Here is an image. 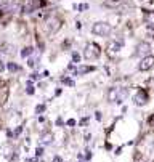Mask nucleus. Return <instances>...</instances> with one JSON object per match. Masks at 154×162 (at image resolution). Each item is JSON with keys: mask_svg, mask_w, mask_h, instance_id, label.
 <instances>
[{"mask_svg": "<svg viewBox=\"0 0 154 162\" xmlns=\"http://www.w3.org/2000/svg\"><path fill=\"white\" fill-rule=\"evenodd\" d=\"M128 96V88H122V87H111L108 90V98L109 103H122L125 98Z\"/></svg>", "mask_w": 154, "mask_h": 162, "instance_id": "f257e3e1", "label": "nucleus"}, {"mask_svg": "<svg viewBox=\"0 0 154 162\" xmlns=\"http://www.w3.org/2000/svg\"><path fill=\"white\" fill-rule=\"evenodd\" d=\"M101 55V47L95 42H90L85 45V50H84V58L87 61H93V60H98Z\"/></svg>", "mask_w": 154, "mask_h": 162, "instance_id": "f03ea898", "label": "nucleus"}, {"mask_svg": "<svg viewBox=\"0 0 154 162\" xmlns=\"http://www.w3.org/2000/svg\"><path fill=\"white\" fill-rule=\"evenodd\" d=\"M61 26H63V21H61L58 16H50V18H47V21L43 23V29H45V32L50 34V36L56 34L58 31L61 29Z\"/></svg>", "mask_w": 154, "mask_h": 162, "instance_id": "7ed1b4c3", "label": "nucleus"}, {"mask_svg": "<svg viewBox=\"0 0 154 162\" xmlns=\"http://www.w3.org/2000/svg\"><path fill=\"white\" fill-rule=\"evenodd\" d=\"M111 31H112L111 24L106 23V21H98L92 26V32H93L95 36H100V37H108L109 34H111Z\"/></svg>", "mask_w": 154, "mask_h": 162, "instance_id": "20e7f679", "label": "nucleus"}, {"mask_svg": "<svg viewBox=\"0 0 154 162\" xmlns=\"http://www.w3.org/2000/svg\"><path fill=\"white\" fill-rule=\"evenodd\" d=\"M122 47H124V42H122V40H111V42L108 43V47H106V53H108V56L114 58L116 55L121 53Z\"/></svg>", "mask_w": 154, "mask_h": 162, "instance_id": "39448f33", "label": "nucleus"}, {"mask_svg": "<svg viewBox=\"0 0 154 162\" xmlns=\"http://www.w3.org/2000/svg\"><path fill=\"white\" fill-rule=\"evenodd\" d=\"M148 101H149V95L145 88H140V90L135 93V96H133V103H135L136 106H145Z\"/></svg>", "mask_w": 154, "mask_h": 162, "instance_id": "423d86ee", "label": "nucleus"}, {"mask_svg": "<svg viewBox=\"0 0 154 162\" xmlns=\"http://www.w3.org/2000/svg\"><path fill=\"white\" fill-rule=\"evenodd\" d=\"M154 68V56L153 55H148V56H145V58H141V61H140V64H138V69L140 71H149V69H153Z\"/></svg>", "mask_w": 154, "mask_h": 162, "instance_id": "0eeeda50", "label": "nucleus"}, {"mask_svg": "<svg viewBox=\"0 0 154 162\" xmlns=\"http://www.w3.org/2000/svg\"><path fill=\"white\" fill-rule=\"evenodd\" d=\"M149 51H151V45H149L148 42H140L138 45H136L135 55H136V56L145 58V56H148V55H149Z\"/></svg>", "mask_w": 154, "mask_h": 162, "instance_id": "6e6552de", "label": "nucleus"}, {"mask_svg": "<svg viewBox=\"0 0 154 162\" xmlns=\"http://www.w3.org/2000/svg\"><path fill=\"white\" fill-rule=\"evenodd\" d=\"M95 71L93 66H79L74 69V75H82V74H87V72H92Z\"/></svg>", "mask_w": 154, "mask_h": 162, "instance_id": "1a4fd4ad", "label": "nucleus"}, {"mask_svg": "<svg viewBox=\"0 0 154 162\" xmlns=\"http://www.w3.org/2000/svg\"><path fill=\"white\" fill-rule=\"evenodd\" d=\"M143 19H145L146 24H149V26H154V10H151V11H145V16H143Z\"/></svg>", "mask_w": 154, "mask_h": 162, "instance_id": "9d476101", "label": "nucleus"}, {"mask_svg": "<svg viewBox=\"0 0 154 162\" xmlns=\"http://www.w3.org/2000/svg\"><path fill=\"white\" fill-rule=\"evenodd\" d=\"M40 143L42 144H51L53 143V133H50V132L43 133L42 138H40Z\"/></svg>", "mask_w": 154, "mask_h": 162, "instance_id": "9b49d317", "label": "nucleus"}, {"mask_svg": "<svg viewBox=\"0 0 154 162\" xmlns=\"http://www.w3.org/2000/svg\"><path fill=\"white\" fill-rule=\"evenodd\" d=\"M32 53H34V48H32V47H26L24 50L21 51V56H24V58H26V56H31Z\"/></svg>", "mask_w": 154, "mask_h": 162, "instance_id": "f8f14e48", "label": "nucleus"}, {"mask_svg": "<svg viewBox=\"0 0 154 162\" xmlns=\"http://www.w3.org/2000/svg\"><path fill=\"white\" fill-rule=\"evenodd\" d=\"M6 69L11 71V72H16V71H19V66L15 63H6Z\"/></svg>", "mask_w": 154, "mask_h": 162, "instance_id": "ddd939ff", "label": "nucleus"}, {"mask_svg": "<svg viewBox=\"0 0 154 162\" xmlns=\"http://www.w3.org/2000/svg\"><path fill=\"white\" fill-rule=\"evenodd\" d=\"M74 8L79 10V11H84V10H88V5H87V3H82V5H74Z\"/></svg>", "mask_w": 154, "mask_h": 162, "instance_id": "4468645a", "label": "nucleus"}, {"mask_svg": "<svg viewBox=\"0 0 154 162\" xmlns=\"http://www.w3.org/2000/svg\"><path fill=\"white\" fill-rule=\"evenodd\" d=\"M27 95H34V85L31 84V82H27Z\"/></svg>", "mask_w": 154, "mask_h": 162, "instance_id": "2eb2a0df", "label": "nucleus"}, {"mask_svg": "<svg viewBox=\"0 0 154 162\" xmlns=\"http://www.w3.org/2000/svg\"><path fill=\"white\" fill-rule=\"evenodd\" d=\"M43 111H45V106H43V104H39V106L35 108V112H37V114H40V112H43Z\"/></svg>", "mask_w": 154, "mask_h": 162, "instance_id": "dca6fc26", "label": "nucleus"}, {"mask_svg": "<svg viewBox=\"0 0 154 162\" xmlns=\"http://www.w3.org/2000/svg\"><path fill=\"white\" fill-rule=\"evenodd\" d=\"M72 61L74 63H79V61H80V56H79V53H76V51L72 53Z\"/></svg>", "mask_w": 154, "mask_h": 162, "instance_id": "f3484780", "label": "nucleus"}, {"mask_svg": "<svg viewBox=\"0 0 154 162\" xmlns=\"http://www.w3.org/2000/svg\"><path fill=\"white\" fill-rule=\"evenodd\" d=\"M27 64H29L31 68H34V66H35V64H37V60H34V58H31V60L27 61Z\"/></svg>", "mask_w": 154, "mask_h": 162, "instance_id": "a211bd4d", "label": "nucleus"}, {"mask_svg": "<svg viewBox=\"0 0 154 162\" xmlns=\"http://www.w3.org/2000/svg\"><path fill=\"white\" fill-rule=\"evenodd\" d=\"M63 82H64V84H67V85H71V87L74 85V82L71 80V79H64V77H63Z\"/></svg>", "mask_w": 154, "mask_h": 162, "instance_id": "6ab92c4d", "label": "nucleus"}, {"mask_svg": "<svg viewBox=\"0 0 154 162\" xmlns=\"http://www.w3.org/2000/svg\"><path fill=\"white\" fill-rule=\"evenodd\" d=\"M21 130H23V127H16V130H15V133H13V136L19 135V133H21Z\"/></svg>", "mask_w": 154, "mask_h": 162, "instance_id": "aec40b11", "label": "nucleus"}, {"mask_svg": "<svg viewBox=\"0 0 154 162\" xmlns=\"http://www.w3.org/2000/svg\"><path fill=\"white\" fill-rule=\"evenodd\" d=\"M35 154H37V157H39V156H42V154H43V149H42V148H37Z\"/></svg>", "mask_w": 154, "mask_h": 162, "instance_id": "412c9836", "label": "nucleus"}, {"mask_svg": "<svg viewBox=\"0 0 154 162\" xmlns=\"http://www.w3.org/2000/svg\"><path fill=\"white\" fill-rule=\"evenodd\" d=\"M67 125H71V127L76 125V120H74V119H69V120H67Z\"/></svg>", "mask_w": 154, "mask_h": 162, "instance_id": "4be33fe9", "label": "nucleus"}, {"mask_svg": "<svg viewBox=\"0 0 154 162\" xmlns=\"http://www.w3.org/2000/svg\"><path fill=\"white\" fill-rule=\"evenodd\" d=\"M149 125L153 127V130H154V116L151 117V119H149Z\"/></svg>", "mask_w": 154, "mask_h": 162, "instance_id": "5701e85b", "label": "nucleus"}, {"mask_svg": "<svg viewBox=\"0 0 154 162\" xmlns=\"http://www.w3.org/2000/svg\"><path fill=\"white\" fill-rule=\"evenodd\" d=\"M109 2H112V3H117V2H121V0H109Z\"/></svg>", "mask_w": 154, "mask_h": 162, "instance_id": "b1692460", "label": "nucleus"}, {"mask_svg": "<svg viewBox=\"0 0 154 162\" xmlns=\"http://www.w3.org/2000/svg\"><path fill=\"white\" fill-rule=\"evenodd\" d=\"M27 162H37L35 159H29V161H27Z\"/></svg>", "mask_w": 154, "mask_h": 162, "instance_id": "393cba45", "label": "nucleus"}]
</instances>
